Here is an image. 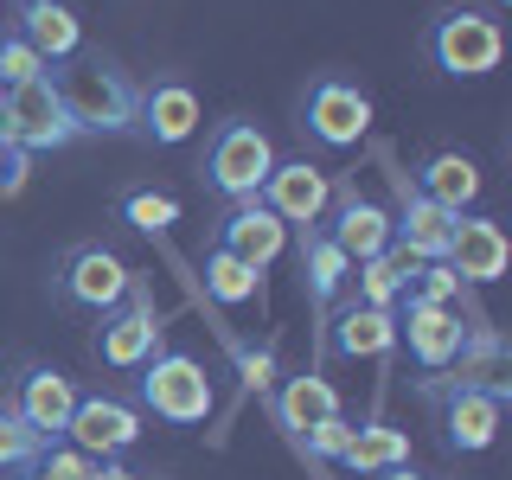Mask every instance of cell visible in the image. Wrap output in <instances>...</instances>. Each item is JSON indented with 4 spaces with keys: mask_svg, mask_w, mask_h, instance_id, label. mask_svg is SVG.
Here are the masks:
<instances>
[{
    "mask_svg": "<svg viewBox=\"0 0 512 480\" xmlns=\"http://www.w3.org/2000/svg\"><path fill=\"white\" fill-rule=\"evenodd\" d=\"M218 244L231 250V256H244L250 269H269V263H276V256L288 250V224L269 212L263 199H244V205H231V212H224Z\"/></svg>",
    "mask_w": 512,
    "mask_h": 480,
    "instance_id": "d6986e66",
    "label": "cell"
},
{
    "mask_svg": "<svg viewBox=\"0 0 512 480\" xmlns=\"http://www.w3.org/2000/svg\"><path fill=\"white\" fill-rule=\"evenodd\" d=\"M90 352L109 365V372H141V365L160 352V308H154V288L141 282V276L128 282V295L103 314Z\"/></svg>",
    "mask_w": 512,
    "mask_h": 480,
    "instance_id": "5b68a950",
    "label": "cell"
},
{
    "mask_svg": "<svg viewBox=\"0 0 512 480\" xmlns=\"http://www.w3.org/2000/svg\"><path fill=\"white\" fill-rule=\"evenodd\" d=\"M7 135L20 141L26 154H58V148H71V141H84L77 122H71V109H64V96L52 90V71L20 84V90H7Z\"/></svg>",
    "mask_w": 512,
    "mask_h": 480,
    "instance_id": "8992f818",
    "label": "cell"
},
{
    "mask_svg": "<svg viewBox=\"0 0 512 480\" xmlns=\"http://www.w3.org/2000/svg\"><path fill=\"white\" fill-rule=\"evenodd\" d=\"M141 416H160V423H173V429H199V423H212V410H218V391H212V378H205V365L192 359V352H167L160 346L148 365H141Z\"/></svg>",
    "mask_w": 512,
    "mask_h": 480,
    "instance_id": "7a4b0ae2",
    "label": "cell"
},
{
    "mask_svg": "<svg viewBox=\"0 0 512 480\" xmlns=\"http://www.w3.org/2000/svg\"><path fill=\"white\" fill-rule=\"evenodd\" d=\"M0 135H7V90H0Z\"/></svg>",
    "mask_w": 512,
    "mask_h": 480,
    "instance_id": "d590c367",
    "label": "cell"
},
{
    "mask_svg": "<svg viewBox=\"0 0 512 480\" xmlns=\"http://www.w3.org/2000/svg\"><path fill=\"white\" fill-rule=\"evenodd\" d=\"M45 71H52V64L32 52L20 32H0V90H20V84H32V77H45Z\"/></svg>",
    "mask_w": 512,
    "mask_h": 480,
    "instance_id": "f1b7e54d",
    "label": "cell"
},
{
    "mask_svg": "<svg viewBox=\"0 0 512 480\" xmlns=\"http://www.w3.org/2000/svg\"><path fill=\"white\" fill-rule=\"evenodd\" d=\"M301 128L320 141V148H359L365 128H372V96L346 77H320L301 103Z\"/></svg>",
    "mask_w": 512,
    "mask_h": 480,
    "instance_id": "ba28073f",
    "label": "cell"
},
{
    "mask_svg": "<svg viewBox=\"0 0 512 480\" xmlns=\"http://www.w3.org/2000/svg\"><path fill=\"white\" fill-rule=\"evenodd\" d=\"M327 416H340V391H333L320 372H301V378H282L276 391V423L288 429V436H308L314 423H327Z\"/></svg>",
    "mask_w": 512,
    "mask_h": 480,
    "instance_id": "603a6c76",
    "label": "cell"
},
{
    "mask_svg": "<svg viewBox=\"0 0 512 480\" xmlns=\"http://www.w3.org/2000/svg\"><path fill=\"white\" fill-rule=\"evenodd\" d=\"M231 352H237V365H244V384H250V391H263V384L269 378H276V359H269V346H244V340H231Z\"/></svg>",
    "mask_w": 512,
    "mask_h": 480,
    "instance_id": "d6a6232c",
    "label": "cell"
},
{
    "mask_svg": "<svg viewBox=\"0 0 512 480\" xmlns=\"http://www.w3.org/2000/svg\"><path fill=\"white\" fill-rule=\"evenodd\" d=\"M26 480H39V474H32V468H26Z\"/></svg>",
    "mask_w": 512,
    "mask_h": 480,
    "instance_id": "74e56055",
    "label": "cell"
},
{
    "mask_svg": "<svg viewBox=\"0 0 512 480\" xmlns=\"http://www.w3.org/2000/svg\"><path fill=\"white\" fill-rule=\"evenodd\" d=\"M397 461H410V436L404 429H391V423H359L352 429V442H346V455H340V468L352 474H384V468H397Z\"/></svg>",
    "mask_w": 512,
    "mask_h": 480,
    "instance_id": "d4e9b609",
    "label": "cell"
},
{
    "mask_svg": "<svg viewBox=\"0 0 512 480\" xmlns=\"http://www.w3.org/2000/svg\"><path fill=\"white\" fill-rule=\"evenodd\" d=\"M410 276H416V263H410V250H397V244L384 256H372V263H352V282H359L365 308H397L404 288H410Z\"/></svg>",
    "mask_w": 512,
    "mask_h": 480,
    "instance_id": "484cf974",
    "label": "cell"
},
{
    "mask_svg": "<svg viewBox=\"0 0 512 480\" xmlns=\"http://www.w3.org/2000/svg\"><path fill=\"white\" fill-rule=\"evenodd\" d=\"M122 224L141 231V237H160V231L180 224V199H173V192H154V186H135V192H122Z\"/></svg>",
    "mask_w": 512,
    "mask_h": 480,
    "instance_id": "4316f807",
    "label": "cell"
},
{
    "mask_svg": "<svg viewBox=\"0 0 512 480\" xmlns=\"http://www.w3.org/2000/svg\"><path fill=\"white\" fill-rule=\"evenodd\" d=\"M256 199L276 212L288 231L295 224H327V205H333V173H320L314 160H276L269 167V180Z\"/></svg>",
    "mask_w": 512,
    "mask_h": 480,
    "instance_id": "7c38bea8",
    "label": "cell"
},
{
    "mask_svg": "<svg viewBox=\"0 0 512 480\" xmlns=\"http://www.w3.org/2000/svg\"><path fill=\"white\" fill-rule=\"evenodd\" d=\"M352 429H359V423H346V416H327V423H314L308 436H301V448H308L314 461H340L346 442H352Z\"/></svg>",
    "mask_w": 512,
    "mask_h": 480,
    "instance_id": "4dcf8cb0",
    "label": "cell"
},
{
    "mask_svg": "<svg viewBox=\"0 0 512 480\" xmlns=\"http://www.w3.org/2000/svg\"><path fill=\"white\" fill-rule=\"evenodd\" d=\"M26 180H32V154L13 135H0V199H20Z\"/></svg>",
    "mask_w": 512,
    "mask_h": 480,
    "instance_id": "1f68e13d",
    "label": "cell"
},
{
    "mask_svg": "<svg viewBox=\"0 0 512 480\" xmlns=\"http://www.w3.org/2000/svg\"><path fill=\"white\" fill-rule=\"evenodd\" d=\"M90 480H141V474H135V468H122V461H96Z\"/></svg>",
    "mask_w": 512,
    "mask_h": 480,
    "instance_id": "836d02e7",
    "label": "cell"
},
{
    "mask_svg": "<svg viewBox=\"0 0 512 480\" xmlns=\"http://www.w3.org/2000/svg\"><path fill=\"white\" fill-rule=\"evenodd\" d=\"M397 346H410V359L423 365V372H448L455 365L461 340H468V320L455 308H442V301H416L404 288V301H397Z\"/></svg>",
    "mask_w": 512,
    "mask_h": 480,
    "instance_id": "52a82bcc",
    "label": "cell"
},
{
    "mask_svg": "<svg viewBox=\"0 0 512 480\" xmlns=\"http://www.w3.org/2000/svg\"><path fill=\"white\" fill-rule=\"evenodd\" d=\"M461 288H468V282H461L448 263H416V276H410V295L416 301H442V308H455Z\"/></svg>",
    "mask_w": 512,
    "mask_h": 480,
    "instance_id": "f546056e",
    "label": "cell"
},
{
    "mask_svg": "<svg viewBox=\"0 0 512 480\" xmlns=\"http://www.w3.org/2000/svg\"><path fill=\"white\" fill-rule=\"evenodd\" d=\"M391 231H397V250H410V263H442L448 237H455V212H442L436 199L404 186V205L391 212Z\"/></svg>",
    "mask_w": 512,
    "mask_h": 480,
    "instance_id": "ffe728a7",
    "label": "cell"
},
{
    "mask_svg": "<svg viewBox=\"0 0 512 480\" xmlns=\"http://www.w3.org/2000/svg\"><path fill=\"white\" fill-rule=\"evenodd\" d=\"M13 410L26 416L32 436L58 442L64 423H71V410H77V378L58 372V365H26L20 384H13Z\"/></svg>",
    "mask_w": 512,
    "mask_h": 480,
    "instance_id": "5bb4252c",
    "label": "cell"
},
{
    "mask_svg": "<svg viewBox=\"0 0 512 480\" xmlns=\"http://www.w3.org/2000/svg\"><path fill=\"white\" fill-rule=\"evenodd\" d=\"M493 7H512V0H493Z\"/></svg>",
    "mask_w": 512,
    "mask_h": 480,
    "instance_id": "8d00e7d4",
    "label": "cell"
},
{
    "mask_svg": "<svg viewBox=\"0 0 512 480\" xmlns=\"http://www.w3.org/2000/svg\"><path fill=\"white\" fill-rule=\"evenodd\" d=\"M442 404V429L455 455H480L500 436V416H506V391H474V384H455V391L436 397Z\"/></svg>",
    "mask_w": 512,
    "mask_h": 480,
    "instance_id": "9a60e30c",
    "label": "cell"
},
{
    "mask_svg": "<svg viewBox=\"0 0 512 480\" xmlns=\"http://www.w3.org/2000/svg\"><path fill=\"white\" fill-rule=\"evenodd\" d=\"M327 352H340V359H391L397 352V314L365 308V301L333 308L327 314Z\"/></svg>",
    "mask_w": 512,
    "mask_h": 480,
    "instance_id": "ac0fdd59",
    "label": "cell"
},
{
    "mask_svg": "<svg viewBox=\"0 0 512 480\" xmlns=\"http://www.w3.org/2000/svg\"><path fill=\"white\" fill-rule=\"evenodd\" d=\"M52 90L64 96L77 135H135V84L116 58L52 64Z\"/></svg>",
    "mask_w": 512,
    "mask_h": 480,
    "instance_id": "6da1fadb",
    "label": "cell"
},
{
    "mask_svg": "<svg viewBox=\"0 0 512 480\" xmlns=\"http://www.w3.org/2000/svg\"><path fill=\"white\" fill-rule=\"evenodd\" d=\"M128 282H135V269L109 244H77L58 269V295L71 301V308H90V314H109L128 295Z\"/></svg>",
    "mask_w": 512,
    "mask_h": 480,
    "instance_id": "9c48e42d",
    "label": "cell"
},
{
    "mask_svg": "<svg viewBox=\"0 0 512 480\" xmlns=\"http://www.w3.org/2000/svg\"><path fill=\"white\" fill-rule=\"evenodd\" d=\"M13 32L39 52L45 64H71L84 45V20L71 13V0H13Z\"/></svg>",
    "mask_w": 512,
    "mask_h": 480,
    "instance_id": "e0dca14e",
    "label": "cell"
},
{
    "mask_svg": "<svg viewBox=\"0 0 512 480\" xmlns=\"http://www.w3.org/2000/svg\"><path fill=\"white\" fill-rule=\"evenodd\" d=\"M64 442L84 448L90 461H122L141 442V410L122 404V397H77L71 423H64Z\"/></svg>",
    "mask_w": 512,
    "mask_h": 480,
    "instance_id": "30bf717a",
    "label": "cell"
},
{
    "mask_svg": "<svg viewBox=\"0 0 512 480\" xmlns=\"http://www.w3.org/2000/svg\"><path fill=\"white\" fill-rule=\"evenodd\" d=\"M39 455H45V436H32L26 416L13 410V404H0V468H7V474H26Z\"/></svg>",
    "mask_w": 512,
    "mask_h": 480,
    "instance_id": "83f0119b",
    "label": "cell"
},
{
    "mask_svg": "<svg viewBox=\"0 0 512 480\" xmlns=\"http://www.w3.org/2000/svg\"><path fill=\"white\" fill-rule=\"evenodd\" d=\"M448 269H455L461 282H500L506 276V263H512V244H506V231L493 218H480V212H461L455 218V237H448V256H442Z\"/></svg>",
    "mask_w": 512,
    "mask_h": 480,
    "instance_id": "2e32d148",
    "label": "cell"
},
{
    "mask_svg": "<svg viewBox=\"0 0 512 480\" xmlns=\"http://www.w3.org/2000/svg\"><path fill=\"white\" fill-rule=\"evenodd\" d=\"M372 480H429V474H416L410 461H397V468H384V474H372Z\"/></svg>",
    "mask_w": 512,
    "mask_h": 480,
    "instance_id": "e575fe53",
    "label": "cell"
},
{
    "mask_svg": "<svg viewBox=\"0 0 512 480\" xmlns=\"http://www.w3.org/2000/svg\"><path fill=\"white\" fill-rule=\"evenodd\" d=\"M423 45H429V64H436L442 77H487V71H500V58H506V32L487 7L436 13Z\"/></svg>",
    "mask_w": 512,
    "mask_h": 480,
    "instance_id": "3957f363",
    "label": "cell"
},
{
    "mask_svg": "<svg viewBox=\"0 0 512 480\" xmlns=\"http://www.w3.org/2000/svg\"><path fill=\"white\" fill-rule=\"evenodd\" d=\"M333 224H327V237L346 250V263H372V256H384L397 244V231H391V212H384L378 199H365L352 180H333Z\"/></svg>",
    "mask_w": 512,
    "mask_h": 480,
    "instance_id": "8fae6325",
    "label": "cell"
},
{
    "mask_svg": "<svg viewBox=\"0 0 512 480\" xmlns=\"http://www.w3.org/2000/svg\"><path fill=\"white\" fill-rule=\"evenodd\" d=\"M269 167H276V141L263 135L256 122H218L212 148H205V186L218 192V199L244 205L263 192Z\"/></svg>",
    "mask_w": 512,
    "mask_h": 480,
    "instance_id": "277c9868",
    "label": "cell"
},
{
    "mask_svg": "<svg viewBox=\"0 0 512 480\" xmlns=\"http://www.w3.org/2000/svg\"><path fill=\"white\" fill-rule=\"evenodd\" d=\"M346 282H352V263L327 237V224H301V295H308L320 314H333V301H340Z\"/></svg>",
    "mask_w": 512,
    "mask_h": 480,
    "instance_id": "44dd1931",
    "label": "cell"
},
{
    "mask_svg": "<svg viewBox=\"0 0 512 480\" xmlns=\"http://www.w3.org/2000/svg\"><path fill=\"white\" fill-rule=\"evenodd\" d=\"M205 295H212L218 308H250V301H263V269H250L244 256L212 244L205 250Z\"/></svg>",
    "mask_w": 512,
    "mask_h": 480,
    "instance_id": "cb8c5ba5",
    "label": "cell"
},
{
    "mask_svg": "<svg viewBox=\"0 0 512 480\" xmlns=\"http://www.w3.org/2000/svg\"><path fill=\"white\" fill-rule=\"evenodd\" d=\"M199 128V90L186 77H154V84L135 90V135L154 141V148H180Z\"/></svg>",
    "mask_w": 512,
    "mask_h": 480,
    "instance_id": "4fadbf2b",
    "label": "cell"
},
{
    "mask_svg": "<svg viewBox=\"0 0 512 480\" xmlns=\"http://www.w3.org/2000/svg\"><path fill=\"white\" fill-rule=\"evenodd\" d=\"M416 192H423V199H436L442 205V212H468V205L480 199V186H487V180H480V167H474V160L468 154H461V148H442V154H429L423 160V167H416V180H410Z\"/></svg>",
    "mask_w": 512,
    "mask_h": 480,
    "instance_id": "7402d4cb",
    "label": "cell"
}]
</instances>
